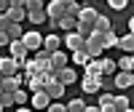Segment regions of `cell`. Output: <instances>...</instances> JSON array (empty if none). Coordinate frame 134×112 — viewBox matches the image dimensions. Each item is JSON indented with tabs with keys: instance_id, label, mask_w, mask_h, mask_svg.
Wrapping results in <instances>:
<instances>
[{
	"instance_id": "d590c367",
	"label": "cell",
	"mask_w": 134,
	"mask_h": 112,
	"mask_svg": "<svg viewBox=\"0 0 134 112\" xmlns=\"http://www.w3.org/2000/svg\"><path fill=\"white\" fill-rule=\"evenodd\" d=\"M8 8H11V3H8V0H0V14H5Z\"/></svg>"
},
{
	"instance_id": "603a6c76",
	"label": "cell",
	"mask_w": 134,
	"mask_h": 112,
	"mask_svg": "<svg viewBox=\"0 0 134 112\" xmlns=\"http://www.w3.org/2000/svg\"><path fill=\"white\" fill-rule=\"evenodd\" d=\"M115 70H118V61L105 59V56H102V75H105V77H110V75H115Z\"/></svg>"
},
{
	"instance_id": "4316f807",
	"label": "cell",
	"mask_w": 134,
	"mask_h": 112,
	"mask_svg": "<svg viewBox=\"0 0 134 112\" xmlns=\"http://www.w3.org/2000/svg\"><path fill=\"white\" fill-rule=\"evenodd\" d=\"M14 99H16V107H21V104H27V102H30V96H27L24 88H16V91H14Z\"/></svg>"
},
{
	"instance_id": "cb8c5ba5",
	"label": "cell",
	"mask_w": 134,
	"mask_h": 112,
	"mask_svg": "<svg viewBox=\"0 0 134 112\" xmlns=\"http://www.w3.org/2000/svg\"><path fill=\"white\" fill-rule=\"evenodd\" d=\"M67 112H86V102L83 99H70L67 102Z\"/></svg>"
},
{
	"instance_id": "8fae6325",
	"label": "cell",
	"mask_w": 134,
	"mask_h": 112,
	"mask_svg": "<svg viewBox=\"0 0 134 112\" xmlns=\"http://www.w3.org/2000/svg\"><path fill=\"white\" fill-rule=\"evenodd\" d=\"M54 75H57L64 85H72V83L78 80V72L72 70V67H62V70H59V72H54Z\"/></svg>"
},
{
	"instance_id": "e575fe53",
	"label": "cell",
	"mask_w": 134,
	"mask_h": 112,
	"mask_svg": "<svg viewBox=\"0 0 134 112\" xmlns=\"http://www.w3.org/2000/svg\"><path fill=\"white\" fill-rule=\"evenodd\" d=\"M67 14H72V16H78V14H81V5H78V3H72V5H67Z\"/></svg>"
},
{
	"instance_id": "83f0119b",
	"label": "cell",
	"mask_w": 134,
	"mask_h": 112,
	"mask_svg": "<svg viewBox=\"0 0 134 112\" xmlns=\"http://www.w3.org/2000/svg\"><path fill=\"white\" fill-rule=\"evenodd\" d=\"M8 35H11V38H21V35H24V29H21V21H14V24L8 27Z\"/></svg>"
},
{
	"instance_id": "ffe728a7",
	"label": "cell",
	"mask_w": 134,
	"mask_h": 112,
	"mask_svg": "<svg viewBox=\"0 0 134 112\" xmlns=\"http://www.w3.org/2000/svg\"><path fill=\"white\" fill-rule=\"evenodd\" d=\"M102 38H105V51H107V48H118V38H121V35H115L113 29L102 32Z\"/></svg>"
},
{
	"instance_id": "3957f363",
	"label": "cell",
	"mask_w": 134,
	"mask_h": 112,
	"mask_svg": "<svg viewBox=\"0 0 134 112\" xmlns=\"http://www.w3.org/2000/svg\"><path fill=\"white\" fill-rule=\"evenodd\" d=\"M43 38H46V35H40L38 29H30V32H24V35H21L24 46H27V48H30L32 53H35L38 48H43Z\"/></svg>"
},
{
	"instance_id": "b9f144b4",
	"label": "cell",
	"mask_w": 134,
	"mask_h": 112,
	"mask_svg": "<svg viewBox=\"0 0 134 112\" xmlns=\"http://www.w3.org/2000/svg\"><path fill=\"white\" fill-rule=\"evenodd\" d=\"M131 56H134V51H131Z\"/></svg>"
},
{
	"instance_id": "30bf717a",
	"label": "cell",
	"mask_w": 134,
	"mask_h": 112,
	"mask_svg": "<svg viewBox=\"0 0 134 112\" xmlns=\"http://www.w3.org/2000/svg\"><path fill=\"white\" fill-rule=\"evenodd\" d=\"M70 59H72V64H78V67H86L88 61L94 59V56L88 53L86 48H78V51H70Z\"/></svg>"
},
{
	"instance_id": "1f68e13d",
	"label": "cell",
	"mask_w": 134,
	"mask_h": 112,
	"mask_svg": "<svg viewBox=\"0 0 134 112\" xmlns=\"http://www.w3.org/2000/svg\"><path fill=\"white\" fill-rule=\"evenodd\" d=\"M64 109H67V104H62V102H54V99H51L48 112H64Z\"/></svg>"
},
{
	"instance_id": "6da1fadb",
	"label": "cell",
	"mask_w": 134,
	"mask_h": 112,
	"mask_svg": "<svg viewBox=\"0 0 134 112\" xmlns=\"http://www.w3.org/2000/svg\"><path fill=\"white\" fill-rule=\"evenodd\" d=\"M86 51L94 56V59H99V56L105 53V38H102V32H91V35L86 38Z\"/></svg>"
},
{
	"instance_id": "8d00e7d4",
	"label": "cell",
	"mask_w": 134,
	"mask_h": 112,
	"mask_svg": "<svg viewBox=\"0 0 134 112\" xmlns=\"http://www.w3.org/2000/svg\"><path fill=\"white\" fill-rule=\"evenodd\" d=\"M8 3H11V5H19V8H24V3H27V0H8Z\"/></svg>"
},
{
	"instance_id": "f35d334b",
	"label": "cell",
	"mask_w": 134,
	"mask_h": 112,
	"mask_svg": "<svg viewBox=\"0 0 134 112\" xmlns=\"http://www.w3.org/2000/svg\"><path fill=\"white\" fill-rule=\"evenodd\" d=\"M62 3H64V5H72V3H78V0H62Z\"/></svg>"
},
{
	"instance_id": "7c38bea8",
	"label": "cell",
	"mask_w": 134,
	"mask_h": 112,
	"mask_svg": "<svg viewBox=\"0 0 134 112\" xmlns=\"http://www.w3.org/2000/svg\"><path fill=\"white\" fill-rule=\"evenodd\" d=\"M83 75H91V77H105L102 75V59H91L83 67Z\"/></svg>"
},
{
	"instance_id": "5bb4252c",
	"label": "cell",
	"mask_w": 134,
	"mask_h": 112,
	"mask_svg": "<svg viewBox=\"0 0 134 112\" xmlns=\"http://www.w3.org/2000/svg\"><path fill=\"white\" fill-rule=\"evenodd\" d=\"M62 46H64L62 35H46V38H43V48H48V51H59Z\"/></svg>"
},
{
	"instance_id": "ba28073f",
	"label": "cell",
	"mask_w": 134,
	"mask_h": 112,
	"mask_svg": "<svg viewBox=\"0 0 134 112\" xmlns=\"http://www.w3.org/2000/svg\"><path fill=\"white\" fill-rule=\"evenodd\" d=\"M115 88H121V91H126V88L134 85V72H126V70H118V75L113 77Z\"/></svg>"
},
{
	"instance_id": "f1b7e54d",
	"label": "cell",
	"mask_w": 134,
	"mask_h": 112,
	"mask_svg": "<svg viewBox=\"0 0 134 112\" xmlns=\"http://www.w3.org/2000/svg\"><path fill=\"white\" fill-rule=\"evenodd\" d=\"M24 8H27V11H43V8H46V3H43V0H27Z\"/></svg>"
},
{
	"instance_id": "74e56055",
	"label": "cell",
	"mask_w": 134,
	"mask_h": 112,
	"mask_svg": "<svg viewBox=\"0 0 134 112\" xmlns=\"http://www.w3.org/2000/svg\"><path fill=\"white\" fill-rule=\"evenodd\" d=\"M129 32H134V16L129 19Z\"/></svg>"
},
{
	"instance_id": "2e32d148",
	"label": "cell",
	"mask_w": 134,
	"mask_h": 112,
	"mask_svg": "<svg viewBox=\"0 0 134 112\" xmlns=\"http://www.w3.org/2000/svg\"><path fill=\"white\" fill-rule=\"evenodd\" d=\"M75 27H78V16L64 14V16L59 19V29H62V32H70V29H75Z\"/></svg>"
},
{
	"instance_id": "ab89813d",
	"label": "cell",
	"mask_w": 134,
	"mask_h": 112,
	"mask_svg": "<svg viewBox=\"0 0 134 112\" xmlns=\"http://www.w3.org/2000/svg\"><path fill=\"white\" fill-rule=\"evenodd\" d=\"M0 109H5V107H3V102H0Z\"/></svg>"
},
{
	"instance_id": "d4e9b609",
	"label": "cell",
	"mask_w": 134,
	"mask_h": 112,
	"mask_svg": "<svg viewBox=\"0 0 134 112\" xmlns=\"http://www.w3.org/2000/svg\"><path fill=\"white\" fill-rule=\"evenodd\" d=\"M131 109V104H129V99L121 94V96H115V112H129Z\"/></svg>"
},
{
	"instance_id": "d6986e66",
	"label": "cell",
	"mask_w": 134,
	"mask_h": 112,
	"mask_svg": "<svg viewBox=\"0 0 134 112\" xmlns=\"http://www.w3.org/2000/svg\"><path fill=\"white\" fill-rule=\"evenodd\" d=\"M5 14L11 16V21H24L27 19V8H19V5H11Z\"/></svg>"
},
{
	"instance_id": "60d3db41",
	"label": "cell",
	"mask_w": 134,
	"mask_h": 112,
	"mask_svg": "<svg viewBox=\"0 0 134 112\" xmlns=\"http://www.w3.org/2000/svg\"><path fill=\"white\" fill-rule=\"evenodd\" d=\"M83 3H88V0H83Z\"/></svg>"
},
{
	"instance_id": "7402d4cb",
	"label": "cell",
	"mask_w": 134,
	"mask_h": 112,
	"mask_svg": "<svg viewBox=\"0 0 134 112\" xmlns=\"http://www.w3.org/2000/svg\"><path fill=\"white\" fill-rule=\"evenodd\" d=\"M94 29H97V32H107V29H113V24H110V19H107L105 14H99L97 21H94Z\"/></svg>"
},
{
	"instance_id": "9a60e30c",
	"label": "cell",
	"mask_w": 134,
	"mask_h": 112,
	"mask_svg": "<svg viewBox=\"0 0 134 112\" xmlns=\"http://www.w3.org/2000/svg\"><path fill=\"white\" fill-rule=\"evenodd\" d=\"M97 16H99V11H97V8H91L88 3L81 5V14H78V19H81V21H91V24H94Z\"/></svg>"
},
{
	"instance_id": "8992f818",
	"label": "cell",
	"mask_w": 134,
	"mask_h": 112,
	"mask_svg": "<svg viewBox=\"0 0 134 112\" xmlns=\"http://www.w3.org/2000/svg\"><path fill=\"white\" fill-rule=\"evenodd\" d=\"M99 88H102V77L83 75V80H81V91L83 94H99Z\"/></svg>"
},
{
	"instance_id": "4fadbf2b",
	"label": "cell",
	"mask_w": 134,
	"mask_h": 112,
	"mask_svg": "<svg viewBox=\"0 0 134 112\" xmlns=\"http://www.w3.org/2000/svg\"><path fill=\"white\" fill-rule=\"evenodd\" d=\"M99 109L102 112H115V96L113 94H99Z\"/></svg>"
},
{
	"instance_id": "d6a6232c",
	"label": "cell",
	"mask_w": 134,
	"mask_h": 112,
	"mask_svg": "<svg viewBox=\"0 0 134 112\" xmlns=\"http://www.w3.org/2000/svg\"><path fill=\"white\" fill-rule=\"evenodd\" d=\"M11 24H14V21H11V16H8V14H0V29H8Z\"/></svg>"
},
{
	"instance_id": "277c9868",
	"label": "cell",
	"mask_w": 134,
	"mask_h": 112,
	"mask_svg": "<svg viewBox=\"0 0 134 112\" xmlns=\"http://www.w3.org/2000/svg\"><path fill=\"white\" fill-rule=\"evenodd\" d=\"M48 104H51V96H48L46 88L43 91H32V96H30V107L32 109H48Z\"/></svg>"
},
{
	"instance_id": "e0dca14e",
	"label": "cell",
	"mask_w": 134,
	"mask_h": 112,
	"mask_svg": "<svg viewBox=\"0 0 134 112\" xmlns=\"http://www.w3.org/2000/svg\"><path fill=\"white\" fill-rule=\"evenodd\" d=\"M118 48L124 53H131L134 51V32H129V35H121L118 38Z\"/></svg>"
},
{
	"instance_id": "484cf974",
	"label": "cell",
	"mask_w": 134,
	"mask_h": 112,
	"mask_svg": "<svg viewBox=\"0 0 134 112\" xmlns=\"http://www.w3.org/2000/svg\"><path fill=\"white\" fill-rule=\"evenodd\" d=\"M75 29L81 32L83 38H88V35L94 32V24H91V21H81V19H78V27H75Z\"/></svg>"
},
{
	"instance_id": "ac0fdd59",
	"label": "cell",
	"mask_w": 134,
	"mask_h": 112,
	"mask_svg": "<svg viewBox=\"0 0 134 112\" xmlns=\"http://www.w3.org/2000/svg\"><path fill=\"white\" fill-rule=\"evenodd\" d=\"M27 21H32V24H43V21H48V14H46V8L43 11H27Z\"/></svg>"
},
{
	"instance_id": "44dd1931",
	"label": "cell",
	"mask_w": 134,
	"mask_h": 112,
	"mask_svg": "<svg viewBox=\"0 0 134 112\" xmlns=\"http://www.w3.org/2000/svg\"><path fill=\"white\" fill-rule=\"evenodd\" d=\"M118 70H126V72H134V56L131 53H124L118 59Z\"/></svg>"
},
{
	"instance_id": "5b68a950",
	"label": "cell",
	"mask_w": 134,
	"mask_h": 112,
	"mask_svg": "<svg viewBox=\"0 0 134 112\" xmlns=\"http://www.w3.org/2000/svg\"><path fill=\"white\" fill-rule=\"evenodd\" d=\"M8 51H11V56H16V59H27V56L32 53V51L24 46V40H21V38H14V40H11V43H8Z\"/></svg>"
},
{
	"instance_id": "7a4b0ae2",
	"label": "cell",
	"mask_w": 134,
	"mask_h": 112,
	"mask_svg": "<svg viewBox=\"0 0 134 112\" xmlns=\"http://www.w3.org/2000/svg\"><path fill=\"white\" fill-rule=\"evenodd\" d=\"M64 48H67V51L86 48V38H83L78 29H70V32H64Z\"/></svg>"
},
{
	"instance_id": "f546056e",
	"label": "cell",
	"mask_w": 134,
	"mask_h": 112,
	"mask_svg": "<svg viewBox=\"0 0 134 112\" xmlns=\"http://www.w3.org/2000/svg\"><path fill=\"white\" fill-rule=\"evenodd\" d=\"M0 102H3V107H14V104H16V99H14V94H11V91H3Z\"/></svg>"
},
{
	"instance_id": "9c48e42d",
	"label": "cell",
	"mask_w": 134,
	"mask_h": 112,
	"mask_svg": "<svg viewBox=\"0 0 134 112\" xmlns=\"http://www.w3.org/2000/svg\"><path fill=\"white\" fill-rule=\"evenodd\" d=\"M67 59H70V56H67L62 48L59 51H51V72H59L62 67H67Z\"/></svg>"
},
{
	"instance_id": "4dcf8cb0",
	"label": "cell",
	"mask_w": 134,
	"mask_h": 112,
	"mask_svg": "<svg viewBox=\"0 0 134 112\" xmlns=\"http://www.w3.org/2000/svg\"><path fill=\"white\" fill-rule=\"evenodd\" d=\"M107 5L113 8V11H124V8L129 5V0H107Z\"/></svg>"
},
{
	"instance_id": "836d02e7",
	"label": "cell",
	"mask_w": 134,
	"mask_h": 112,
	"mask_svg": "<svg viewBox=\"0 0 134 112\" xmlns=\"http://www.w3.org/2000/svg\"><path fill=\"white\" fill-rule=\"evenodd\" d=\"M11 40H14V38L8 35V29H0V46H8Z\"/></svg>"
},
{
	"instance_id": "52a82bcc",
	"label": "cell",
	"mask_w": 134,
	"mask_h": 112,
	"mask_svg": "<svg viewBox=\"0 0 134 112\" xmlns=\"http://www.w3.org/2000/svg\"><path fill=\"white\" fill-rule=\"evenodd\" d=\"M46 14H48V19H62L67 14V5L62 0H48L46 3Z\"/></svg>"
}]
</instances>
